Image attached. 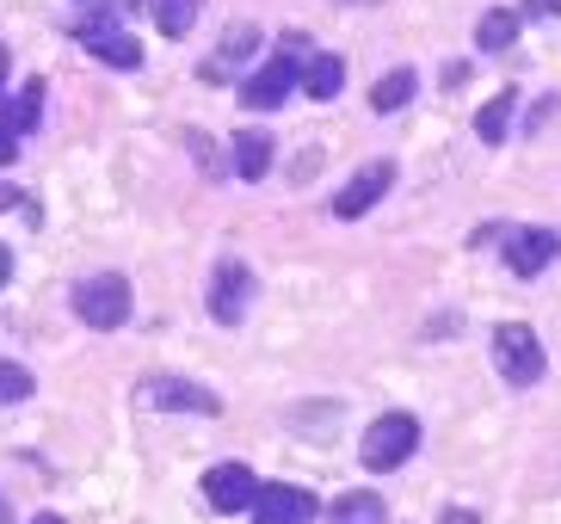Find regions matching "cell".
I'll return each mask as SVG.
<instances>
[{
	"instance_id": "obj_1",
	"label": "cell",
	"mask_w": 561,
	"mask_h": 524,
	"mask_svg": "<svg viewBox=\"0 0 561 524\" xmlns=\"http://www.w3.org/2000/svg\"><path fill=\"white\" fill-rule=\"evenodd\" d=\"M314 56V44H302V37H284L278 56L265 68H253L248 81H241V105L248 112H278V105H290V93H297V75L302 62Z\"/></svg>"
},
{
	"instance_id": "obj_2",
	"label": "cell",
	"mask_w": 561,
	"mask_h": 524,
	"mask_svg": "<svg viewBox=\"0 0 561 524\" xmlns=\"http://www.w3.org/2000/svg\"><path fill=\"white\" fill-rule=\"evenodd\" d=\"M413 451H420V420H413V413H377V420L364 426V438H358V457H364L370 476L401 469Z\"/></svg>"
},
{
	"instance_id": "obj_3",
	"label": "cell",
	"mask_w": 561,
	"mask_h": 524,
	"mask_svg": "<svg viewBox=\"0 0 561 524\" xmlns=\"http://www.w3.org/2000/svg\"><path fill=\"white\" fill-rule=\"evenodd\" d=\"M130 278L124 272H93V278L75 284V315H81L93 333H117L130 321Z\"/></svg>"
},
{
	"instance_id": "obj_4",
	"label": "cell",
	"mask_w": 561,
	"mask_h": 524,
	"mask_svg": "<svg viewBox=\"0 0 561 524\" xmlns=\"http://www.w3.org/2000/svg\"><path fill=\"white\" fill-rule=\"evenodd\" d=\"M494 371L512 383V389H537L543 371H549V352H543V340H537V328L506 321V328L494 333Z\"/></svg>"
},
{
	"instance_id": "obj_5",
	"label": "cell",
	"mask_w": 561,
	"mask_h": 524,
	"mask_svg": "<svg viewBox=\"0 0 561 524\" xmlns=\"http://www.w3.org/2000/svg\"><path fill=\"white\" fill-rule=\"evenodd\" d=\"M136 401L154 413H198V420L222 413V395H210L204 383H185V377H142L136 383Z\"/></svg>"
},
{
	"instance_id": "obj_6",
	"label": "cell",
	"mask_w": 561,
	"mask_h": 524,
	"mask_svg": "<svg viewBox=\"0 0 561 524\" xmlns=\"http://www.w3.org/2000/svg\"><path fill=\"white\" fill-rule=\"evenodd\" d=\"M253 296H260V278H253L248 265L234 260H216V272H210V296H204V303H210V321H222V328H241V321H248V303Z\"/></svg>"
},
{
	"instance_id": "obj_7",
	"label": "cell",
	"mask_w": 561,
	"mask_h": 524,
	"mask_svg": "<svg viewBox=\"0 0 561 524\" xmlns=\"http://www.w3.org/2000/svg\"><path fill=\"white\" fill-rule=\"evenodd\" d=\"M248 512H253V524H309L321 506H314V493L290 488V481H265Z\"/></svg>"
},
{
	"instance_id": "obj_8",
	"label": "cell",
	"mask_w": 561,
	"mask_h": 524,
	"mask_svg": "<svg viewBox=\"0 0 561 524\" xmlns=\"http://www.w3.org/2000/svg\"><path fill=\"white\" fill-rule=\"evenodd\" d=\"M260 481H253L248 463H216L210 476H204V506L210 512H248Z\"/></svg>"
},
{
	"instance_id": "obj_9",
	"label": "cell",
	"mask_w": 561,
	"mask_h": 524,
	"mask_svg": "<svg viewBox=\"0 0 561 524\" xmlns=\"http://www.w3.org/2000/svg\"><path fill=\"white\" fill-rule=\"evenodd\" d=\"M389 185H396V161H370V167H358V173H352V180L340 185V197H333V216H346V223H352V216H364L382 192H389Z\"/></svg>"
},
{
	"instance_id": "obj_10",
	"label": "cell",
	"mask_w": 561,
	"mask_h": 524,
	"mask_svg": "<svg viewBox=\"0 0 561 524\" xmlns=\"http://www.w3.org/2000/svg\"><path fill=\"white\" fill-rule=\"evenodd\" d=\"M556 260V229H506V265L518 278H537Z\"/></svg>"
},
{
	"instance_id": "obj_11",
	"label": "cell",
	"mask_w": 561,
	"mask_h": 524,
	"mask_svg": "<svg viewBox=\"0 0 561 524\" xmlns=\"http://www.w3.org/2000/svg\"><path fill=\"white\" fill-rule=\"evenodd\" d=\"M253 49H260V25H229V32H222V56H216V62H204V81H229V75L248 62Z\"/></svg>"
},
{
	"instance_id": "obj_12",
	"label": "cell",
	"mask_w": 561,
	"mask_h": 524,
	"mask_svg": "<svg viewBox=\"0 0 561 524\" xmlns=\"http://www.w3.org/2000/svg\"><path fill=\"white\" fill-rule=\"evenodd\" d=\"M297 87L309 99H340V87H346V62H340V56H328V49H314L309 62H302Z\"/></svg>"
},
{
	"instance_id": "obj_13",
	"label": "cell",
	"mask_w": 561,
	"mask_h": 524,
	"mask_svg": "<svg viewBox=\"0 0 561 524\" xmlns=\"http://www.w3.org/2000/svg\"><path fill=\"white\" fill-rule=\"evenodd\" d=\"M229 148H234V173H241L248 185H260L265 173H272V148H278V143H272L265 130H241Z\"/></svg>"
},
{
	"instance_id": "obj_14",
	"label": "cell",
	"mask_w": 561,
	"mask_h": 524,
	"mask_svg": "<svg viewBox=\"0 0 561 524\" xmlns=\"http://www.w3.org/2000/svg\"><path fill=\"white\" fill-rule=\"evenodd\" d=\"M75 37H81V44H93V56H100V62H112V68H136V62H142L136 37H124V32H81V25H75Z\"/></svg>"
},
{
	"instance_id": "obj_15",
	"label": "cell",
	"mask_w": 561,
	"mask_h": 524,
	"mask_svg": "<svg viewBox=\"0 0 561 524\" xmlns=\"http://www.w3.org/2000/svg\"><path fill=\"white\" fill-rule=\"evenodd\" d=\"M413 87H420V81H413V68H389V75L370 87V112H382V117L401 112V105L413 99Z\"/></svg>"
},
{
	"instance_id": "obj_16",
	"label": "cell",
	"mask_w": 561,
	"mask_h": 524,
	"mask_svg": "<svg viewBox=\"0 0 561 524\" xmlns=\"http://www.w3.org/2000/svg\"><path fill=\"white\" fill-rule=\"evenodd\" d=\"M512 37H518V13H506V7L481 13V25H476V49L500 56V49H512Z\"/></svg>"
},
{
	"instance_id": "obj_17",
	"label": "cell",
	"mask_w": 561,
	"mask_h": 524,
	"mask_svg": "<svg viewBox=\"0 0 561 524\" xmlns=\"http://www.w3.org/2000/svg\"><path fill=\"white\" fill-rule=\"evenodd\" d=\"M512 112H518V105H512V93L488 99V105L476 112V136H481V143H506V130H512Z\"/></svg>"
},
{
	"instance_id": "obj_18",
	"label": "cell",
	"mask_w": 561,
	"mask_h": 524,
	"mask_svg": "<svg viewBox=\"0 0 561 524\" xmlns=\"http://www.w3.org/2000/svg\"><path fill=\"white\" fill-rule=\"evenodd\" d=\"M37 117H44V81H25V87H19V99L7 105V117H0V124H13V130L25 136Z\"/></svg>"
},
{
	"instance_id": "obj_19",
	"label": "cell",
	"mask_w": 561,
	"mask_h": 524,
	"mask_svg": "<svg viewBox=\"0 0 561 524\" xmlns=\"http://www.w3.org/2000/svg\"><path fill=\"white\" fill-rule=\"evenodd\" d=\"M154 25L161 37H185L198 25V0H154Z\"/></svg>"
},
{
	"instance_id": "obj_20",
	"label": "cell",
	"mask_w": 561,
	"mask_h": 524,
	"mask_svg": "<svg viewBox=\"0 0 561 524\" xmlns=\"http://www.w3.org/2000/svg\"><path fill=\"white\" fill-rule=\"evenodd\" d=\"M32 371L25 364H13V358H0V408H19V401H32Z\"/></svg>"
},
{
	"instance_id": "obj_21",
	"label": "cell",
	"mask_w": 561,
	"mask_h": 524,
	"mask_svg": "<svg viewBox=\"0 0 561 524\" xmlns=\"http://www.w3.org/2000/svg\"><path fill=\"white\" fill-rule=\"evenodd\" d=\"M333 524H382V500L377 493H346L333 506Z\"/></svg>"
},
{
	"instance_id": "obj_22",
	"label": "cell",
	"mask_w": 561,
	"mask_h": 524,
	"mask_svg": "<svg viewBox=\"0 0 561 524\" xmlns=\"http://www.w3.org/2000/svg\"><path fill=\"white\" fill-rule=\"evenodd\" d=\"M185 143L198 148V167H210V173H222V155H216V143H204V136H198V130L185 136Z\"/></svg>"
},
{
	"instance_id": "obj_23",
	"label": "cell",
	"mask_w": 561,
	"mask_h": 524,
	"mask_svg": "<svg viewBox=\"0 0 561 524\" xmlns=\"http://www.w3.org/2000/svg\"><path fill=\"white\" fill-rule=\"evenodd\" d=\"M518 19H561V0H525V13Z\"/></svg>"
},
{
	"instance_id": "obj_24",
	"label": "cell",
	"mask_w": 561,
	"mask_h": 524,
	"mask_svg": "<svg viewBox=\"0 0 561 524\" xmlns=\"http://www.w3.org/2000/svg\"><path fill=\"white\" fill-rule=\"evenodd\" d=\"M0 161H19V130L13 124H0Z\"/></svg>"
},
{
	"instance_id": "obj_25",
	"label": "cell",
	"mask_w": 561,
	"mask_h": 524,
	"mask_svg": "<svg viewBox=\"0 0 561 524\" xmlns=\"http://www.w3.org/2000/svg\"><path fill=\"white\" fill-rule=\"evenodd\" d=\"M438 524H481V519H476V512H462V506H445V519H438Z\"/></svg>"
},
{
	"instance_id": "obj_26",
	"label": "cell",
	"mask_w": 561,
	"mask_h": 524,
	"mask_svg": "<svg viewBox=\"0 0 561 524\" xmlns=\"http://www.w3.org/2000/svg\"><path fill=\"white\" fill-rule=\"evenodd\" d=\"M75 7H81V13H112L117 0H75Z\"/></svg>"
},
{
	"instance_id": "obj_27",
	"label": "cell",
	"mask_w": 561,
	"mask_h": 524,
	"mask_svg": "<svg viewBox=\"0 0 561 524\" xmlns=\"http://www.w3.org/2000/svg\"><path fill=\"white\" fill-rule=\"evenodd\" d=\"M13 278V247H0V284Z\"/></svg>"
},
{
	"instance_id": "obj_28",
	"label": "cell",
	"mask_w": 561,
	"mask_h": 524,
	"mask_svg": "<svg viewBox=\"0 0 561 524\" xmlns=\"http://www.w3.org/2000/svg\"><path fill=\"white\" fill-rule=\"evenodd\" d=\"M19 197H25V192H13V185H0V210H13Z\"/></svg>"
},
{
	"instance_id": "obj_29",
	"label": "cell",
	"mask_w": 561,
	"mask_h": 524,
	"mask_svg": "<svg viewBox=\"0 0 561 524\" xmlns=\"http://www.w3.org/2000/svg\"><path fill=\"white\" fill-rule=\"evenodd\" d=\"M0 524H13V506H7V493H0Z\"/></svg>"
},
{
	"instance_id": "obj_30",
	"label": "cell",
	"mask_w": 561,
	"mask_h": 524,
	"mask_svg": "<svg viewBox=\"0 0 561 524\" xmlns=\"http://www.w3.org/2000/svg\"><path fill=\"white\" fill-rule=\"evenodd\" d=\"M32 524H62V519H56V512H37V519Z\"/></svg>"
},
{
	"instance_id": "obj_31",
	"label": "cell",
	"mask_w": 561,
	"mask_h": 524,
	"mask_svg": "<svg viewBox=\"0 0 561 524\" xmlns=\"http://www.w3.org/2000/svg\"><path fill=\"white\" fill-rule=\"evenodd\" d=\"M0 87H7V44H0Z\"/></svg>"
}]
</instances>
